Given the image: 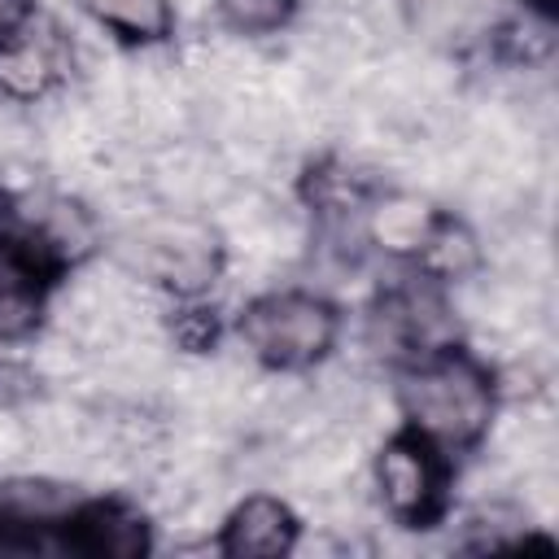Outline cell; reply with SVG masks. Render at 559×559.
Wrapping results in <instances>:
<instances>
[{
    "label": "cell",
    "instance_id": "cell-1",
    "mask_svg": "<svg viewBox=\"0 0 559 559\" xmlns=\"http://www.w3.org/2000/svg\"><path fill=\"white\" fill-rule=\"evenodd\" d=\"M402 415L428 445L467 450L493 428V380L459 349L415 358V367L402 376Z\"/></svg>",
    "mask_w": 559,
    "mask_h": 559
},
{
    "label": "cell",
    "instance_id": "cell-2",
    "mask_svg": "<svg viewBox=\"0 0 559 559\" xmlns=\"http://www.w3.org/2000/svg\"><path fill=\"white\" fill-rule=\"evenodd\" d=\"M240 341L258 362H266L275 371H301L332 354L336 310L319 293H301V288L266 293L245 306Z\"/></svg>",
    "mask_w": 559,
    "mask_h": 559
},
{
    "label": "cell",
    "instance_id": "cell-3",
    "mask_svg": "<svg viewBox=\"0 0 559 559\" xmlns=\"http://www.w3.org/2000/svg\"><path fill=\"white\" fill-rule=\"evenodd\" d=\"M371 480H376L380 507H384L397 524H424V520L441 507V485H445V480H441L437 445H428V441L415 437V432L389 437V441L376 450Z\"/></svg>",
    "mask_w": 559,
    "mask_h": 559
},
{
    "label": "cell",
    "instance_id": "cell-4",
    "mask_svg": "<svg viewBox=\"0 0 559 559\" xmlns=\"http://www.w3.org/2000/svg\"><path fill=\"white\" fill-rule=\"evenodd\" d=\"M66 39L35 17L0 39V96L9 105H35L52 96L66 70Z\"/></svg>",
    "mask_w": 559,
    "mask_h": 559
},
{
    "label": "cell",
    "instance_id": "cell-5",
    "mask_svg": "<svg viewBox=\"0 0 559 559\" xmlns=\"http://www.w3.org/2000/svg\"><path fill=\"white\" fill-rule=\"evenodd\" d=\"M26 258L44 262V266H66V262H83L96 245V214L74 201V197H39V205L31 210V227H26Z\"/></svg>",
    "mask_w": 559,
    "mask_h": 559
},
{
    "label": "cell",
    "instance_id": "cell-6",
    "mask_svg": "<svg viewBox=\"0 0 559 559\" xmlns=\"http://www.w3.org/2000/svg\"><path fill=\"white\" fill-rule=\"evenodd\" d=\"M218 550L236 555V559H271V555L297 550V515H293V507L271 498V493H249L245 502H236L227 511Z\"/></svg>",
    "mask_w": 559,
    "mask_h": 559
},
{
    "label": "cell",
    "instance_id": "cell-7",
    "mask_svg": "<svg viewBox=\"0 0 559 559\" xmlns=\"http://www.w3.org/2000/svg\"><path fill=\"white\" fill-rule=\"evenodd\" d=\"M432 218H437V210L428 205V197H419L411 188H393V192L376 197L371 205H362V240H371L384 253L415 258Z\"/></svg>",
    "mask_w": 559,
    "mask_h": 559
},
{
    "label": "cell",
    "instance_id": "cell-8",
    "mask_svg": "<svg viewBox=\"0 0 559 559\" xmlns=\"http://www.w3.org/2000/svg\"><path fill=\"white\" fill-rule=\"evenodd\" d=\"M415 262H419V275L432 280V284H463V280L480 275L485 245H480L472 223L437 214L428 236H424V245L415 249Z\"/></svg>",
    "mask_w": 559,
    "mask_h": 559
},
{
    "label": "cell",
    "instance_id": "cell-9",
    "mask_svg": "<svg viewBox=\"0 0 559 559\" xmlns=\"http://www.w3.org/2000/svg\"><path fill=\"white\" fill-rule=\"evenodd\" d=\"M74 546L100 559H131L148 550V524L122 502H96L74 515Z\"/></svg>",
    "mask_w": 559,
    "mask_h": 559
},
{
    "label": "cell",
    "instance_id": "cell-10",
    "mask_svg": "<svg viewBox=\"0 0 559 559\" xmlns=\"http://www.w3.org/2000/svg\"><path fill=\"white\" fill-rule=\"evenodd\" d=\"M39 288H35V262L26 253L0 249V341H22L39 328Z\"/></svg>",
    "mask_w": 559,
    "mask_h": 559
},
{
    "label": "cell",
    "instance_id": "cell-11",
    "mask_svg": "<svg viewBox=\"0 0 559 559\" xmlns=\"http://www.w3.org/2000/svg\"><path fill=\"white\" fill-rule=\"evenodd\" d=\"M74 511V493L61 485V480H48V476H13L0 485V515H13V520H26V524H39V528H52L61 520H70Z\"/></svg>",
    "mask_w": 559,
    "mask_h": 559
},
{
    "label": "cell",
    "instance_id": "cell-12",
    "mask_svg": "<svg viewBox=\"0 0 559 559\" xmlns=\"http://www.w3.org/2000/svg\"><path fill=\"white\" fill-rule=\"evenodd\" d=\"M83 9L100 31H114L118 39H135V44L162 39L175 22L170 0H83Z\"/></svg>",
    "mask_w": 559,
    "mask_h": 559
},
{
    "label": "cell",
    "instance_id": "cell-13",
    "mask_svg": "<svg viewBox=\"0 0 559 559\" xmlns=\"http://www.w3.org/2000/svg\"><path fill=\"white\" fill-rule=\"evenodd\" d=\"M502 48H507V57H511L515 66H524V70L542 66V61L550 57V48H555L550 17H546V13L524 9L515 22H507V26H502Z\"/></svg>",
    "mask_w": 559,
    "mask_h": 559
},
{
    "label": "cell",
    "instance_id": "cell-14",
    "mask_svg": "<svg viewBox=\"0 0 559 559\" xmlns=\"http://www.w3.org/2000/svg\"><path fill=\"white\" fill-rule=\"evenodd\" d=\"M214 13L236 35H271L293 17V0H214Z\"/></svg>",
    "mask_w": 559,
    "mask_h": 559
},
{
    "label": "cell",
    "instance_id": "cell-15",
    "mask_svg": "<svg viewBox=\"0 0 559 559\" xmlns=\"http://www.w3.org/2000/svg\"><path fill=\"white\" fill-rule=\"evenodd\" d=\"M39 393V376L26 362L0 358V411H22Z\"/></svg>",
    "mask_w": 559,
    "mask_h": 559
},
{
    "label": "cell",
    "instance_id": "cell-16",
    "mask_svg": "<svg viewBox=\"0 0 559 559\" xmlns=\"http://www.w3.org/2000/svg\"><path fill=\"white\" fill-rule=\"evenodd\" d=\"M31 22V0H0V39Z\"/></svg>",
    "mask_w": 559,
    "mask_h": 559
},
{
    "label": "cell",
    "instance_id": "cell-17",
    "mask_svg": "<svg viewBox=\"0 0 559 559\" xmlns=\"http://www.w3.org/2000/svg\"><path fill=\"white\" fill-rule=\"evenodd\" d=\"M9 245V192L0 188V249Z\"/></svg>",
    "mask_w": 559,
    "mask_h": 559
},
{
    "label": "cell",
    "instance_id": "cell-18",
    "mask_svg": "<svg viewBox=\"0 0 559 559\" xmlns=\"http://www.w3.org/2000/svg\"><path fill=\"white\" fill-rule=\"evenodd\" d=\"M555 4H559V0H524V9H533V13H546V17L555 13Z\"/></svg>",
    "mask_w": 559,
    "mask_h": 559
}]
</instances>
